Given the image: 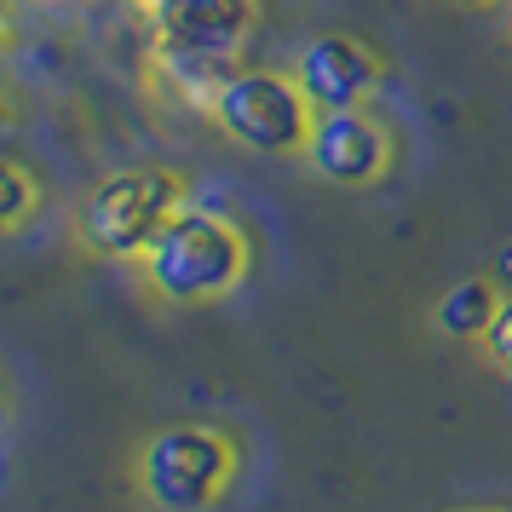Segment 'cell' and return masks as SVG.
I'll return each instance as SVG.
<instances>
[{"label": "cell", "instance_id": "5b68a950", "mask_svg": "<svg viewBox=\"0 0 512 512\" xmlns=\"http://www.w3.org/2000/svg\"><path fill=\"white\" fill-rule=\"evenodd\" d=\"M305 162L323 173L328 185H374L386 162H392V139L369 110H317L311 139H305Z\"/></svg>", "mask_w": 512, "mask_h": 512}, {"label": "cell", "instance_id": "7a4b0ae2", "mask_svg": "<svg viewBox=\"0 0 512 512\" xmlns=\"http://www.w3.org/2000/svg\"><path fill=\"white\" fill-rule=\"evenodd\" d=\"M236 478V443L219 426H162L139 449V495L162 512L213 507Z\"/></svg>", "mask_w": 512, "mask_h": 512}, {"label": "cell", "instance_id": "9c48e42d", "mask_svg": "<svg viewBox=\"0 0 512 512\" xmlns=\"http://www.w3.org/2000/svg\"><path fill=\"white\" fill-rule=\"evenodd\" d=\"M29 213H35V179H29L18 162H6V156H0V236L18 231Z\"/></svg>", "mask_w": 512, "mask_h": 512}, {"label": "cell", "instance_id": "5bb4252c", "mask_svg": "<svg viewBox=\"0 0 512 512\" xmlns=\"http://www.w3.org/2000/svg\"><path fill=\"white\" fill-rule=\"evenodd\" d=\"M507 35H512V12H507Z\"/></svg>", "mask_w": 512, "mask_h": 512}, {"label": "cell", "instance_id": "277c9868", "mask_svg": "<svg viewBox=\"0 0 512 512\" xmlns=\"http://www.w3.org/2000/svg\"><path fill=\"white\" fill-rule=\"evenodd\" d=\"M213 121L231 133L236 144H248L259 156H305L317 104L305 98L294 75L277 70H236L219 98H213Z\"/></svg>", "mask_w": 512, "mask_h": 512}, {"label": "cell", "instance_id": "3957f363", "mask_svg": "<svg viewBox=\"0 0 512 512\" xmlns=\"http://www.w3.org/2000/svg\"><path fill=\"white\" fill-rule=\"evenodd\" d=\"M179 208H185L179 173H167V167H127V173H110L87 196V208H81L75 225H81V242L93 254L139 259Z\"/></svg>", "mask_w": 512, "mask_h": 512}, {"label": "cell", "instance_id": "4fadbf2b", "mask_svg": "<svg viewBox=\"0 0 512 512\" xmlns=\"http://www.w3.org/2000/svg\"><path fill=\"white\" fill-rule=\"evenodd\" d=\"M466 512H495V507H466Z\"/></svg>", "mask_w": 512, "mask_h": 512}, {"label": "cell", "instance_id": "ba28073f", "mask_svg": "<svg viewBox=\"0 0 512 512\" xmlns=\"http://www.w3.org/2000/svg\"><path fill=\"white\" fill-rule=\"evenodd\" d=\"M495 311H501V282L466 277V282H455V288H443V300L432 305V328L449 334V340H478Z\"/></svg>", "mask_w": 512, "mask_h": 512}, {"label": "cell", "instance_id": "52a82bcc", "mask_svg": "<svg viewBox=\"0 0 512 512\" xmlns=\"http://www.w3.org/2000/svg\"><path fill=\"white\" fill-rule=\"evenodd\" d=\"M162 47H185V52H213L231 58L242 47V35L254 29V0H150Z\"/></svg>", "mask_w": 512, "mask_h": 512}, {"label": "cell", "instance_id": "6da1fadb", "mask_svg": "<svg viewBox=\"0 0 512 512\" xmlns=\"http://www.w3.org/2000/svg\"><path fill=\"white\" fill-rule=\"evenodd\" d=\"M248 236L236 219L213 208H179L162 225V236L139 254L144 288L167 305H208L225 300L248 277Z\"/></svg>", "mask_w": 512, "mask_h": 512}, {"label": "cell", "instance_id": "7c38bea8", "mask_svg": "<svg viewBox=\"0 0 512 512\" xmlns=\"http://www.w3.org/2000/svg\"><path fill=\"white\" fill-rule=\"evenodd\" d=\"M449 6H489V0H449Z\"/></svg>", "mask_w": 512, "mask_h": 512}, {"label": "cell", "instance_id": "8fae6325", "mask_svg": "<svg viewBox=\"0 0 512 512\" xmlns=\"http://www.w3.org/2000/svg\"><path fill=\"white\" fill-rule=\"evenodd\" d=\"M489 277L501 282V294H512V242H501V254H495V265H489Z\"/></svg>", "mask_w": 512, "mask_h": 512}, {"label": "cell", "instance_id": "30bf717a", "mask_svg": "<svg viewBox=\"0 0 512 512\" xmlns=\"http://www.w3.org/2000/svg\"><path fill=\"white\" fill-rule=\"evenodd\" d=\"M478 346H484V363H489V369L512 380V294H501V311L489 317V328L478 334Z\"/></svg>", "mask_w": 512, "mask_h": 512}, {"label": "cell", "instance_id": "8992f818", "mask_svg": "<svg viewBox=\"0 0 512 512\" xmlns=\"http://www.w3.org/2000/svg\"><path fill=\"white\" fill-rule=\"evenodd\" d=\"M294 81L317 110H351L363 104L369 87L380 81V58H374L357 35H317L311 47L294 58Z\"/></svg>", "mask_w": 512, "mask_h": 512}]
</instances>
